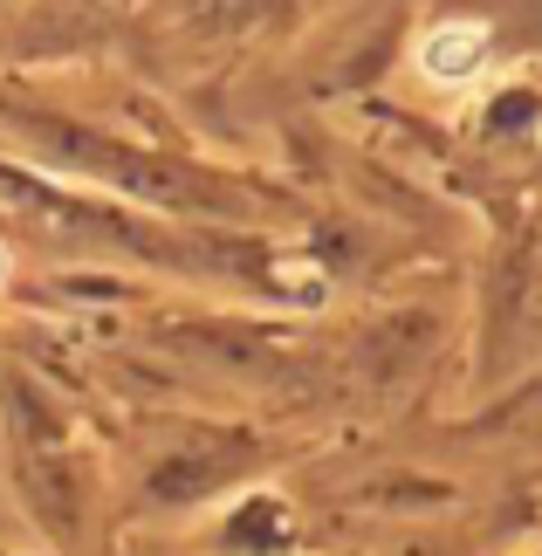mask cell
<instances>
[{
  "label": "cell",
  "mask_w": 542,
  "mask_h": 556,
  "mask_svg": "<svg viewBox=\"0 0 542 556\" xmlns=\"http://www.w3.org/2000/svg\"><path fill=\"white\" fill-rule=\"evenodd\" d=\"M412 55H419L426 83H446V90H453V83H467L488 62V28H481V21H440V28L419 35Z\"/></svg>",
  "instance_id": "cell-1"
},
{
  "label": "cell",
  "mask_w": 542,
  "mask_h": 556,
  "mask_svg": "<svg viewBox=\"0 0 542 556\" xmlns=\"http://www.w3.org/2000/svg\"><path fill=\"white\" fill-rule=\"evenodd\" d=\"M0 289H8V248H0Z\"/></svg>",
  "instance_id": "cell-2"
}]
</instances>
